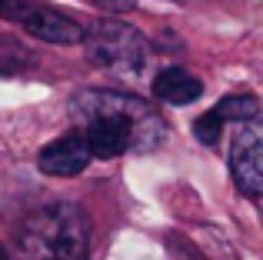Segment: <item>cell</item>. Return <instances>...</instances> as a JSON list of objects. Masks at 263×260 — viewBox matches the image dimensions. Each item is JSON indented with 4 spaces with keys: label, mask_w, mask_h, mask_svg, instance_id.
<instances>
[{
    "label": "cell",
    "mask_w": 263,
    "mask_h": 260,
    "mask_svg": "<svg viewBox=\"0 0 263 260\" xmlns=\"http://www.w3.org/2000/svg\"><path fill=\"white\" fill-rule=\"evenodd\" d=\"M70 114L80 124V137L87 140L90 157H114L127 154H150L163 143L167 124L150 104L134 94L120 90H80L70 100Z\"/></svg>",
    "instance_id": "cell-1"
},
{
    "label": "cell",
    "mask_w": 263,
    "mask_h": 260,
    "mask_svg": "<svg viewBox=\"0 0 263 260\" xmlns=\"http://www.w3.org/2000/svg\"><path fill=\"white\" fill-rule=\"evenodd\" d=\"M90 247V224L77 203H47L30 214L20 230L27 260H84Z\"/></svg>",
    "instance_id": "cell-2"
},
{
    "label": "cell",
    "mask_w": 263,
    "mask_h": 260,
    "mask_svg": "<svg viewBox=\"0 0 263 260\" xmlns=\"http://www.w3.org/2000/svg\"><path fill=\"white\" fill-rule=\"evenodd\" d=\"M90 160L93 157H90L87 140L80 137V130H73L67 137H57L53 143H47L37 154V167L47 177H77L90 167Z\"/></svg>",
    "instance_id": "cell-6"
},
{
    "label": "cell",
    "mask_w": 263,
    "mask_h": 260,
    "mask_svg": "<svg viewBox=\"0 0 263 260\" xmlns=\"http://www.w3.org/2000/svg\"><path fill=\"white\" fill-rule=\"evenodd\" d=\"M220 124H247V120H260V100L253 94H240V97H223L213 107Z\"/></svg>",
    "instance_id": "cell-8"
},
{
    "label": "cell",
    "mask_w": 263,
    "mask_h": 260,
    "mask_svg": "<svg viewBox=\"0 0 263 260\" xmlns=\"http://www.w3.org/2000/svg\"><path fill=\"white\" fill-rule=\"evenodd\" d=\"M0 260H10V257H7V250H4V247H0Z\"/></svg>",
    "instance_id": "cell-11"
},
{
    "label": "cell",
    "mask_w": 263,
    "mask_h": 260,
    "mask_svg": "<svg viewBox=\"0 0 263 260\" xmlns=\"http://www.w3.org/2000/svg\"><path fill=\"white\" fill-rule=\"evenodd\" d=\"M0 4H4V0H0Z\"/></svg>",
    "instance_id": "cell-12"
},
{
    "label": "cell",
    "mask_w": 263,
    "mask_h": 260,
    "mask_svg": "<svg viewBox=\"0 0 263 260\" xmlns=\"http://www.w3.org/2000/svg\"><path fill=\"white\" fill-rule=\"evenodd\" d=\"M0 17L20 24L27 33H33L44 44L73 47V44L84 40V24H77L73 17H67L57 7L37 4V0H4L0 4Z\"/></svg>",
    "instance_id": "cell-4"
},
{
    "label": "cell",
    "mask_w": 263,
    "mask_h": 260,
    "mask_svg": "<svg viewBox=\"0 0 263 260\" xmlns=\"http://www.w3.org/2000/svg\"><path fill=\"white\" fill-rule=\"evenodd\" d=\"M93 4L103 7V10H110V13H127V10L137 7V0H93Z\"/></svg>",
    "instance_id": "cell-10"
},
{
    "label": "cell",
    "mask_w": 263,
    "mask_h": 260,
    "mask_svg": "<svg viewBox=\"0 0 263 260\" xmlns=\"http://www.w3.org/2000/svg\"><path fill=\"white\" fill-rule=\"evenodd\" d=\"M237 127L240 130L230 150V174L237 180L240 194L257 203L263 197V134L257 120H247V124H237Z\"/></svg>",
    "instance_id": "cell-5"
},
{
    "label": "cell",
    "mask_w": 263,
    "mask_h": 260,
    "mask_svg": "<svg viewBox=\"0 0 263 260\" xmlns=\"http://www.w3.org/2000/svg\"><path fill=\"white\" fill-rule=\"evenodd\" d=\"M200 94H203V84L193 73H186L183 67H167L154 77V97L160 104L183 107V104H193Z\"/></svg>",
    "instance_id": "cell-7"
},
{
    "label": "cell",
    "mask_w": 263,
    "mask_h": 260,
    "mask_svg": "<svg viewBox=\"0 0 263 260\" xmlns=\"http://www.w3.org/2000/svg\"><path fill=\"white\" fill-rule=\"evenodd\" d=\"M220 130H223V124L217 120V114H213V110H206L203 117L193 120V134H197V140L206 143V147H213V143L220 140Z\"/></svg>",
    "instance_id": "cell-9"
},
{
    "label": "cell",
    "mask_w": 263,
    "mask_h": 260,
    "mask_svg": "<svg viewBox=\"0 0 263 260\" xmlns=\"http://www.w3.org/2000/svg\"><path fill=\"white\" fill-rule=\"evenodd\" d=\"M87 57L103 70H120L134 73L147 64V40L134 30L130 24H117V20H93L84 27Z\"/></svg>",
    "instance_id": "cell-3"
}]
</instances>
